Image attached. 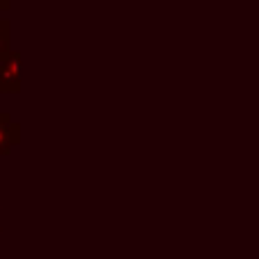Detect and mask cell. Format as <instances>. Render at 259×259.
Wrapping results in <instances>:
<instances>
[{"label":"cell","instance_id":"obj_1","mask_svg":"<svg viewBox=\"0 0 259 259\" xmlns=\"http://www.w3.org/2000/svg\"><path fill=\"white\" fill-rule=\"evenodd\" d=\"M21 89V53H9L0 59V91L14 94Z\"/></svg>","mask_w":259,"mask_h":259},{"label":"cell","instance_id":"obj_2","mask_svg":"<svg viewBox=\"0 0 259 259\" xmlns=\"http://www.w3.org/2000/svg\"><path fill=\"white\" fill-rule=\"evenodd\" d=\"M14 143H18V125L9 116L0 121V155H7Z\"/></svg>","mask_w":259,"mask_h":259},{"label":"cell","instance_id":"obj_3","mask_svg":"<svg viewBox=\"0 0 259 259\" xmlns=\"http://www.w3.org/2000/svg\"><path fill=\"white\" fill-rule=\"evenodd\" d=\"M9 34H12V25L7 18H0V59H5L12 50H9Z\"/></svg>","mask_w":259,"mask_h":259},{"label":"cell","instance_id":"obj_4","mask_svg":"<svg viewBox=\"0 0 259 259\" xmlns=\"http://www.w3.org/2000/svg\"><path fill=\"white\" fill-rule=\"evenodd\" d=\"M5 9H9V0H0V12H5Z\"/></svg>","mask_w":259,"mask_h":259},{"label":"cell","instance_id":"obj_5","mask_svg":"<svg viewBox=\"0 0 259 259\" xmlns=\"http://www.w3.org/2000/svg\"><path fill=\"white\" fill-rule=\"evenodd\" d=\"M5 118H9V114H7V112H3V109H0V121H5Z\"/></svg>","mask_w":259,"mask_h":259}]
</instances>
